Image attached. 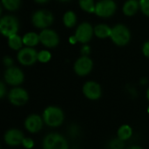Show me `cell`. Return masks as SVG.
Wrapping results in <instances>:
<instances>
[{
    "label": "cell",
    "instance_id": "603a6c76",
    "mask_svg": "<svg viewBox=\"0 0 149 149\" xmlns=\"http://www.w3.org/2000/svg\"><path fill=\"white\" fill-rule=\"evenodd\" d=\"M2 3L6 10L13 11L19 8L21 0H2Z\"/></svg>",
    "mask_w": 149,
    "mask_h": 149
},
{
    "label": "cell",
    "instance_id": "8d00e7d4",
    "mask_svg": "<svg viewBox=\"0 0 149 149\" xmlns=\"http://www.w3.org/2000/svg\"><path fill=\"white\" fill-rule=\"evenodd\" d=\"M148 113H149V107H148Z\"/></svg>",
    "mask_w": 149,
    "mask_h": 149
},
{
    "label": "cell",
    "instance_id": "ffe728a7",
    "mask_svg": "<svg viewBox=\"0 0 149 149\" xmlns=\"http://www.w3.org/2000/svg\"><path fill=\"white\" fill-rule=\"evenodd\" d=\"M23 44V38H21V37H19L17 34H14L8 38V45L13 50L21 49Z\"/></svg>",
    "mask_w": 149,
    "mask_h": 149
},
{
    "label": "cell",
    "instance_id": "5b68a950",
    "mask_svg": "<svg viewBox=\"0 0 149 149\" xmlns=\"http://www.w3.org/2000/svg\"><path fill=\"white\" fill-rule=\"evenodd\" d=\"M31 21L34 26L39 29H46L53 22L52 14L45 10H40L36 11L31 17Z\"/></svg>",
    "mask_w": 149,
    "mask_h": 149
},
{
    "label": "cell",
    "instance_id": "5bb4252c",
    "mask_svg": "<svg viewBox=\"0 0 149 149\" xmlns=\"http://www.w3.org/2000/svg\"><path fill=\"white\" fill-rule=\"evenodd\" d=\"M23 133L18 129H10L4 134V141L7 145L15 147L22 144L24 140Z\"/></svg>",
    "mask_w": 149,
    "mask_h": 149
},
{
    "label": "cell",
    "instance_id": "9c48e42d",
    "mask_svg": "<svg viewBox=\"0 0 149 149\" xmlns=\"http://www.w3.org/2000/svg\"><path fill=\"white\" fill-rule=\"evenodd\" d=\"M10 102L14 106H23L24 105L29 99L27 92L21 87H15L10 90L8 95Z\"/></svg>",
    "mask_w": 149,
    "mask_h": 149
},
{
    "label": "cell",
    "instance_id": "cb8c5ba5",
    "mask_svg": "<svg viewBox=\"0 0 149 149\" xmlns=\"http://www.w3.org/2000/svg\"><path fill=\"white\" fill-rule=\"evenodd\" d=\"M109 148L110 149H125V143L124 141L120 139H113L109 143Z\"/></svg>",
    "mask_w": 149,
    "mask_h": 149
},
{
    "label": "cell",
    "instance_id": "9a60e30c",
    "mask_svg": "<svg viewBox=\"0 0 149 149\" xmlns=\"http://www.w3.org/2000/svg\"><path fill=\"white\" fill-rule=\"evenodd\" d=\"M43 122L44 120H42V118L39 115L31 114L25 120L24 127L30 133L34 134L41 130L43 127Z\"/></svg>",
    "mask_w": 149,
    "mask_h": 149
},
{
    "label": "cell",
    "instance_id": "7a4b0ae2",
    "mask_svg": "<svg viewBox=\"0 0 149 149\" xmlns=\"http://www.w3.org/2000/svg\"><path fill=\"white\" fill-rule=\"evenodd\" d=\"M110 38L115 45L123 46L130 41L131 34L127 26L123 24H117L112 29Z\"/></svg>",
    "mask_w": 149,
    "mask_h": 149
},
{
    "label": "cell",
    "instance_id": "7402d4cb",
    "mask_svg": "<svg viewBox=\"0 0 149 149\" xmlns=\"http://www.w3.org/2000/svg\"><path fill=\"white\" fill-rule=\"evenodd\" d=\"M79 6L81 7L82 10H84L86 12L89 13H93L95 12V8L96 4L94 3L93 0H79Z\"/></svg>",
    "mask_w": 149,
    "mask_h": 149
},
{
    "label": "cell",
    "instance_id": "e0dca14e",
    "mask_svg": "<svg viewBox=\"0 0 149 149\" xmlns=\"http://www.w3.org/2000/svg\"><path fill=\"white\" fill-rule=\"evenodd\" d=\"M111 32H112V28H110L107 24H101L95 26L94 28V34L100 38H106L110 37Z\"/></svg>",
    "mask_w": 149,
    "mask_h": 149
},
{
    "label": "cell",
    "instance_id": "ac0fdd59",
    "mask_svg": "<svg viewBox=\"0 0 149 149\" xmlns=\"http://www.w3.org/2000/svg\"><path fill=\"white\" fill-rule=\"evenodd\" d=\"M23 42L28 47L35 46L38 44V42H40L39 35L36 34L35 32H28L23 37Z\"/></svg>",
    "mask_w": 149,
    "mask_h": 149
},
{
    "label": "cell",
    "instance_id": "6da1fadb",
    "mask_svg": "<svg viewBox=\"0 0 149 149\" xmlns=\"http://www.w3.org/2000/svg\"><path fill=\"white\" fill-rule=\"evenodd\" d=\"M43 120L47 126L57 127L60 126L64 121V113L59 107H48L44 111Z\"/></svg>",
    "mask_w": 149,
    "mask_h": 149
},
{
    "label": "cell",
    "instance_id": "4fadbf2b",
    "mask_svg": "<svg viewBox=\"0 0 149 149\" xmlns=\"http://www.w3.org/2000/svg\"><path fill=\"white\" fill-rule=\"evenodd\" d=\"M83 93L89 100H98L101 96L100 86L94 81H88L83 86Z\"/></svg>",
    "mask_w": 149,
    "mask_h": 149
},
{
    "label": "cell",
    "instance_id": "f1b7e54d",
    "mask_svg": "<svg viewBox=\"0 0 149 149\" xmlns=\"http://www.w3.org/2000/svg\"><path fill=\"white\" fill-rule=\"evenodd\" d=\"M142 52H143V54L147 57L149 58V41H147L144 45H143V48H142Z\"/></svg>",
    "mask_w": 149,
    "mask_h": 149
},
{
    "label": "cell",
    "instance_id": "3957f363",
    "mask_svg": "<svg viewBox=\"0 0 149 149\" xmlns=\"http://www.w3.org/2000/svg\"><path fill=\"white\" fill-rule=\"evenodd\" d=\"M43 149H69L67 141L58 134H49L43 141Z\"/></svg>",
    "mask_w": 149,
    "mask_h": 149
},
{
    "label": "cell",
    "instance_id": "277c9868",
    "mask_svg": "<svg viewBox=\"0 0 149 149\" xmlns=\"http://www.w3.org/2000/svg\"><path fill=\"white\" fill-rule=\"evenodd\" d=\"M0 31L4 37L17 34L18 31V21L14 16L6 15L0 20Z\"/></svg>",
    "mask_w": 149,
    "mask_h": 149
},
{
    "label": "cell",
    "instance_id": "d6986e66",
    "mask_svg": "<svg viewBox=\"0 0 149 149\" xmlns=\"http://www.w3.org/2000/svg\"><path fill=\"white\" fill-rule=\"evenodd\" d=\"M132 135H133V129L128 125H123L118 130V138L124 141L129 140L132 137Z\"/></svg>",
    "mask_w": 149,
    "mask_h": 149
},
{
    "label": "cell",
    "instance_id": "f546056e",
    "mask_svg": "<svg viewBox=\"0 0 149 149\" xmlns=\"http://www.w3.org/2000/svg\"><path fill=\"white\" fill-rule=\"evenodd\" d=\"M3 64H4V65H6L8 67H10L12 65V59L10 57H5L3 58Z\"/></svg>",
    "mask_w": 149,
    "mask_h": 149
},
{
    "label": "cell",
    "instance_id": "7c38bea8",
    "mask_svg": "<svg viewBox=\"0 0 149 149\" xmlns=\"http://www.w3.org/2000/svg\"><path fill=\"white\" fill-rule=\"evenodd\" d=\"M93 60L87 56L80 57L74 64V72L79 76L87 75L93 69Z\"/></svg>",
    "mask_w": 149,
    "mask_h": 149
},
{
    "label": "cell",
    "instance_id": "4dcf8cb0",
    "mask_svg": "<svg viewBox=\"0 0 149 149\" xmlns=\"http://www.w3.org/2000/svg\"><path fill=\"white\" fill-rule=\"evenodd\" d=\"M4 95H5V86H4V84L1 82L0 83V97L3 98Z\"/></svg>",
    "mask_w": 149,
    "mask_h": 149
},
{
    "label": "cell",
    "instance_id": "d590c367",
    "mask_svg": "<svg viewBox=\"0 0 149 149\" xmlns=\"http://www.w3.org/2000/svg\"><path fill=\"white\" fill-rule=\"evenodd\" d=\"M59 1H63V2H67V1H70V0H59Z\"/></svg>",
    "mask_w": 149,
    "mask_h": 149
},
{
    "label": "cell",
    "instance_id": "8fae6325",
    "mask_svg": "<svg viewBox=\"0 0 149 149\" xmlns=\"http://www.w3.org/2000/svg\"><path fill=\"white\" fill-rule=\"evenodd\" d=\"M39 39L42 45L46 47H55L59 43V38L58 34L50 29H44L39 34Z\"/></svg>",
    "mask_w": 149,
    "mask_h": 149
},
{
    "label": "cell",
    "instance_id": "ba28073f",
    "mask_svg": "<svg viewBox=\"0 0 149 149\" xmlns=\"http://www.w3.org/2000/svg\"><path fill=\"white\" fill-rule=\"evenodd\" d=\"M17 59L23 65H31L38 59V52L31 47L21 49L17 53Z\"/></svg>",
    "mask_w": 149,
    "mask_h": 149
},
{
    "label": "cell",
    "instance_id": "52a82bcc",
    "mask_svg": "<svg viewBox=\"0 0 149 149\" xmlns=\"http://www.w3.org/2000/svg\"><path fill=\"white\" fill-rule=\"evenodd\" d=\"M23 72L15 66L8 67L4 72V79L7 84L10 86H18L24 81Z\"/></svg>",
    "mask_w": 149,
    "mask_h": 149
},
{
    "label": "cell",
    "instance_id": "484cf974",
    "mask_svg": "<svg viewBox=\"0 0 149 149\" xmlns=\"http://www.w3.org/2000/svg\"><path fill=\"white\" fill-rule=\"evenodd\" d=\"M140 8L144 15L149 17V0H140Z\"/></svg>",
    "mask_w": 149,
    "mask_h": 149
},
{
    "label": "cell",
    "instance_id": "44dd1931",
    "mask_svg": "<svg viewBox=\"0 0 149 149\" xmlns=\"http://www.w3.org/2000/svg\"><path fill=\"white\" fill-rule=\"evenodd\" d=\"M63 22L66 27H68V28L73 27L77 22V17H76L75 13L71 10L65 12L63 17Z\"/></svg>",
    "mask_w": 149,
    "mask_h": 149
},
{
    "label": "cell",
    "instance_id": "e575fe53",
    "mask_svg": "<svg viewBox=\"0 0 149 149\" xmlns=\"http://www.w3.org/2000/svg\"><path fill=\"white\" fill-rule=\"evenodd\" d=\"M147 98H148V100H149V88L148 89V91H147Z\"/></svg>",
    "mask_w": 149,
    "mask_h": 149
},
{
    "label": "cell",
    "instance_id": "4316f807",
    "mask_svg": "<svg viewBox=\"0 0 149 149\" xmlns=\"http://www.w3.org/2000/svg\"><path fill=\"white\" fill-rule=\"evenodd\" d=\"M69 134L71 135L72 138H76L79 135V128L76 126V125H72L69 127V131H68Z\"/></svg>",
    "mask_w": 149,
    "mask_h": 149
},
{
    "label": "cell",
    "instance_id": "83f0119b",
    "mask_svg": "<svg viewBox=\"0 0 149 149\" xmlns=\"http://www.w3.org/2000/svg\"><path fill=\"white\" fill-rule=\"evenodd\" d=\"M22 145L27 149H31L33 148L34 146V141L31 139V138H24L23 140V142H22Z\"/></svg>",
    "mask_w": 149,
    "mask_h": 149
},
{
    "label": "cell",
    "instance_id": "2e32d148",
    "mask_svg": "<svg viewBox=\"0 0 149 149\" xmlns=\"http://www.w3.org/2000/svg\"><path fill=\"white\" fill-rule=\"evenodd\" d=\"M140 2L138 0H127L123 6V12L126 16H134L139 10Z\"/></svg>",
    "mask_w": 149,
    "mask_h": 149
},
{
    "label": "cell",
    "instance_id": "d4e9b609",
    "mask_svg": "<svg viewBox=\"0 0 149 149\" xmlns=\"http://www.w3.org/2000/svg\"><path fill=\"white\" fill-rule=\"evenodd\" d=\"M51 59V53L48 51H41L38 53V60L41 63H46Z\"/></svg>",
    "mask_w": 149,
    "mask_h": 149
},
{
    "label": "cell",
    "instance_id": "30bf717a",
    "mask_svg": "<svg viewBox=\"0 0 149 149\" xmlns=\"http://www.w3.org/2000/svg\"><path fill=\"white\" fill-rule=\"evenodd\" d=\"M93 32L94 30L93 29L92 25L89 23L85 22L79 24V27L77 28L75 32V37L79 42L82 44H86L91 40Z\"/></svg>",
    "mask_w": 149,
    "mask_h": 149
},
{
    "label": "cell",
    "instance_id": "1f68e13d",
    "mask_svg": "<svg viewBox=\"0 0 149 149\" xmlns=\"http://www.w3.org/2000/svg\"><path fill=\"white\" fill-rule=\"evenodd\" d=\"M89 52H90L89 46H84L82 48V54H83V56H87L89 54Z\"/></svg>",
    "mask_w": 149,
    "mask_h": 149
},
{
    "label": "cell",
    "instance_id": "836d02e7",
    "mask_svg": "<svg viewBox=\"0 0 149 149\" xmlns=\"http://www.w3.org/2000/svg\"><path fill=\"white\" fill-rule=\"evenodd\" d=\"M128 149H143L142 148L139 147V146H133V147H130Z\"/></svg>",
    "mask_w": 149,
    "mask_h": 149
},
{
    "label": "cell",
    "instance_id": "d6a6232c",
    "mask_svg": "<svg viewBox=\"0 0 149 149\" xmlns=\"http://www.w3.org/2000/svg\"><path fill=\"white\" fill-rule=\"evenodd\" d=\"M49 0H35V2L37 3H46L48 2Z\"/></svg>",
    "mask_w": 149,
    "mask_h": 149
},
{
    "label": "cell",
    "instance_id": "8992f818",
    "mask_svg": "<svg viewBox=\"0 0 149 149\" xmlns=\"http://www.w3.org/2000/svg\"><path fill=\"white\" fill-rule=\"evenodd\" d=\"M116 11V3L113 0H100L96 3L95 13L101 17H109Z\"/></svg>",
    "mask_w": 149,
    "mask_h": 149
}]
</instances>
